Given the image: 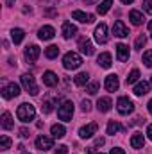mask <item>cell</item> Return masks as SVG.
Returning a JSON list of instances; mask_svg holds the SVG:
<instances>
[{
  "label": "cell",
  "mask_w": 152,
  "mask_h": 154,
  "mask_svg": "<svg viewBox=\"0 0 152 154\" xmlns=\"http://www.w3.org/2000/svg\"><path fill=\"white\" fill-rule=\"evenodd\" d=\"M16 116H18L20 122L27 124V122L34 120V116H36V108H34L32 104H29V102H23V104L18 106V109H16Z\"/></svg>",
  "instance_id": "obj_1"
},
{
  "label": "cell",
  "mask_w": 152,
  "mask_h": 154,
  "mask_svg": "<svg viewBox=\"0 0 152 154\" xmlns=\"http://www.w3.org/2000/svg\"><path fill=\"white\" fill-rule=\"evenodd\" d=\"M82 65V57L77 54V52H66L65 57H63V66L66 70H77L79 66Z\"/></svg>",
  "instance_id": "obj_2"
},
{
  "label": "cell",
  "mask_w": 152,
  "mask_h": 154,
  "mask_svg": "<svg viewBox=\"0 0 152 154\" xmlns=\"http://www.w3.org/2000/svg\"><path fill=\"white\" fill-rule=\"evenodd\" d=\"M72 115H74V102L65 100V102L57 108V116H59V120H63V122H70V120H72Z\"/></svg>",
  "instance_id": "obj_3"
},
{
  "label": "cell",
  "mask_w": 152,
  "mask_h": 154,
  "mask_svg": "<svg viewBox=\"0 0 152 154\" xmlns=\"http://www.w3.org/2000/svg\"><path fill=\"white\" fill-rule=\"evenodd\" d=\"M116 109H118L120 115H129V113L134 111V104L129 97H120L116 100Z\"/></svg>",
  "instance_id": "obj_4"
},
{
  "label": "cell",
  "mask_w": 152,
  "mask_h": 154,
  "mask_svg": "<svg viewBox=\"0 0 152 154\" xmlns=\"http://www.w3.org/2000/svg\"><path fill=\"white\" fill-rule=\"evenodd\" d=\"M22 86H23L31 95H38V93H39L38 84H36L34 77L31 75V74H23V75H22Z\"/></svg>",
  "instance_id": "obj_5"
},
{
  "label": "cell",
  "mask_w": 152,
  "mask_h": 154,
  "mask_svg": "<svg viewBox=\"0 0 152 154\" xmlns=\"http://www.w3.org/2000/svg\"><path fill=\"white\" fill-rule=\"evenodd\" d=\"M108 39H109V36H108V25L106 23H99L95 27V41L104 45V43H108Z\"/></svg>",
  "instance_id": "obj_6"
},
{
  "label": "cell",
  "mask_w": 152,
  "mask_h": 154,
  "mask_svg": "<svg viewBox=\"0 0 152 154\" xmlns=\"http://www.w3.org/2000/svg\"><path fill=\"white\" fill-rule=\"evenodd\" d=\"M20 95V86L18 84H14V82H11V84H5L4 88H2V97L4 99H14V97H18Z\"/></svg>",
  "instance_id": "obj_7"
},
{
  "label": "cell",
  "mask_w": 152,
  "mask_h": 154,
  "mask_svg": "<svg viewBox=\"0 0 152 154\" xmlns=\"http://www.w3.org/2000/svg\"><path fill=\"white\" fill-rule=\"evenodd\" d=\"M97 129H99V124H95V122H91V124H88V125H82L81 129H79V136L81 138H91L95 133H97Z\"/></svg>",
  "instance_id": "obj_8"
},
{
  "label": "cell",
  "mask_w": 152,
  "mask_h": 154,
  "mask_svg": "<svg viewBox=\"0 0 152 154\" xmlns=\"http://www.w3.org/2000/svg\"><path fill=\"white\" fill-rule=\"evenodd\" d=\"M52 145H54V138H50V136H38L36 138V149L39 151H48V149H52Z\"/></svg>",
  "instance_id": "obj_9"
},
{
  "label": "cell",
  "mask_w": 152,
  "mask_h": 154,
  "mask_svg": "<svg viewBox=\"0 0 152 154\" xmlns=\"http://www.w3.org/2000/svg\"><path fill=\"white\" fill-rule=\"evenodd\" d=\"M113 34L118 36V38H127L129 36V29L125 27V23L122 20H116L113 23Z\"/></svg>",
  "instance_id": "obj_10"
},
{
  "label": "cell",
  "mask_w": 152,
  "mask_h": 154,
  "mask_svg": "<svg viewBox=\"0 0 152 154\" xmlns=\"http://www.w3.org/2000/svg\"><path fill=\"white\" fill-rule=\"evenodd\" d=\"M104 88H106L108 91H116V90L120 88V81H118V75H114V74H109V75L106 77V81H104Z\"/></svg>",
  "instance_id": "obj_11"
},
{
  "label": "cell",
  "mask_w": 152,
  "mask_h": 154,
  "mask_svg": "<svg viewBox=\"0 0 152 154\" xmlns=\"http://www.w3.org/2000/svg\"><path fill=\"white\" fill-rule=\"evenodd\" d=\"M72 18L77 20V22H81V23H93V22H95V16H93V14H86V13L79 11V9H75V11L72 13Z\"/></svg>",
  "instance_id": "obj_12"
},
{
  "label": "cell",
  "mask_w": 152,
  "mask_h": 154,
  "mask_svg": "<svg viewBox=\"0 0 152 154\" xmlns=\"http://www.w3.org/2000/svg\"><path fill=\"white\" fill-rule=\"evenodd\" d=\"M39 54H41V50H39L38 45H31V47L25 48V59H27L29 63H36V59L39 57Z\"/></svg>",
  "instance_id": "obj_13"
},
{
  "label": "cell",
  "mask_w": 152,
  "mask_h": 154,
  "mask_svg": "<svg viewBox=\"0 0 152 154\" xmlns=\"http://www.w3.org/2000/svg\"><path fill=\"white\" fill-rule=\"evenodd\" d=\"M54 34H56V29H54L52 25H43V27L38 31V38L43 39V41L52 39V38H54Z\"/></svg>",
  "instance_id": "obj_14"
},
{
  "label": "cell",
  "mask_w": 152,
  "mask_h": 154,
  "mask_svg": "<svg viewBox=\"0 0 152 154\" xmlns=\"http://www.w3.org/2000/svg\"><path fill=\"white\" fill-rule=\"evenodd\" d=\"M134 95H138V97H143V95H147L149 91H150V82L149 81H140L136 86H134Z\"/></svg>",
  "instance_id": "obj_15"
},
{
  "label": "cell",
  "mask_w": 152,
  "mask_h": 154,
  "mask_svg": "<svg viewBox=\"0 0 152 154\" xmlns=\"http://www.w3.org/2000/svg\"><path fill=\"white\" fill-rule=\"evenodd\" d=\"M57 82H59V77L56 75L54 72L47 70V72L43 74V84H45V86H48V88H54V86H57Z\"/></svg>",
  "instance_id": "obj_16"
},
{
  "label": "cell",
  "mask_w": 152,
  "mask_h": 154,
  "mask_svg": "<svg viewBox=\"0 0 152 154\" xmlns=\"http://www.w3.org/2000/svg\"><path fill=\"white\" fill-rule=\"evenodd\" d=\"M129 47L127 45H123V43H118L116 45V57H118V61H122V63H125L127 59H129Z\"/></svg>",
  "instance_id": "obj_17"
},
{
  "label": "cell",
  "mask_w": 152,
  "mask_h": 154,
  "mask_svg": "<svg viewBox=\"0 0 152 154\" xmlns=\"http://www.w3.org/2000/svg\"><path fill=\"white\" fill-rule=\"evenodd\" d=\"M77 34V27L72 22H65L63 23V38L65 39H72Z\"/></svg>",
  "instance_id": "obj_18"
},
{
  "label": "cell",
  "mask_w": 152,
  "mask_h": 154,
  "mask_svg": "<svg viewBox=\"0 0 152 154\" xmlns=\"http://www.w3.org/2000/svg\"><path fill=\"white\" fill-rule=\"evenodd\" d=\"M79 48H81V52H82L84 56H91V54L95 52V48H93V43H91L88 38H82L81 41H79Z\"/></svg>",
  "instance_id": "obj_19"
},
{
  "label": "cell",
  "mask_w": 152,
  "mask_h": 154,
  "mask_svg": "<svg viewBox=\"0 0 152 154\" xmlns=\"http://www.w3.org/2000/svg\"><path fill=\"white\" fill-rule=\"evenodd\" d=\"M111 106H113V102H111L109 97H100V99L97 100V109H99L100 113H108V111L111 109Z\"/></svg>",
  "instance_id": "obj_20"
},
{
  "label": "cell",
  "mask_w": 152,
  "mask_h": 154,
  "mask_svg": "<svg viewBox=\"0 0 152 154\" xmlns=\"http://www.w3.org/2000/svg\"><path fill=\"white\" fill-rule=\"evenodd\" d=\"M131 147L132 149H143L145 147V136L141 133H134L131 136Z\"/></svg>",
  "instance_id": "obj_21"
},
{
  "label": "cell",
  "mask_w": 152,
  "mask_h": 154,
  "mask_svg": "<svg viewBox=\"0 0 152 154\" xmlns=\"http://www.w3.org/2000/svg\"><path fill=\"white\" fill-rule=\"evenodd\" d=\"M97 63L102 66V68H111V65H113V59H111V54L109 52H102L100 56H99V59H97Z\"/></svg>",
  "instance_id": "obj_22"
},
{
  "label": "cell",
  "mask_w": 152,
  "mask_h": 154,
  "mask_svg": "<svg viewBox=\"0 0 152 154\" xmlns=\"http://www.w3.org/2000/svg\"><path fill=\"white\" fill-rule=\"evenodd\" d=\"M2 127L5 129V131H9V129H13L14 127V122H13V116H11V113L9 111H4L2 113Z\"/></svg>",
  "instance_id": "obj_23"
},
{
  "label": "cell",
  "mask_w": 152,
  "mask_h": 154,
  "mask_svg": "<svg viewBox=\"0 0 152 154\" xmlns=\"http://www.w3.org/2000/svg\"><path fill=\"white\" fill-rule=\"evenodd\" d=\"M50 134H52L54 138H63V136L66 134V129H65L63 124H54V125L50 127Z\"/></svg>",
  "instance_id": "obj_24"
},
{
  "label": "cell",
  "mask_w": 152,
  "mask_h": 154,
  "mask_svg": "<svg viewBox=\"0 0 152 154\" xmlns=\"http://www.w3.org/2000/svg\"><path fill=\"white\" fill-rule=\"evenodd\" d=\"M59 102V97H56L54 100L52 99H45L43 100V106H41V111L43 113H52V109H54V106Z\"/></svg>",
  "instance_id": "obj_25"
},
{
  "label": "cell",
  "mask_w": 152,
  "mask_h": 154,
  "mask_svg": "<svg viewBox=\"0 0 152 154\" xmlns=\"http://www.w3.org/2000/svg\"><path fill=\"white\" fill-rule=\"evenodd\" d=\"M23 38H25V32H23L22 29H13V31H11V39H13L14 45H20V43L23 41Z\"/></svg>",
  "instance_id": "obj_26"
},
{
  "label": "cell",
  "mask_w": 152,
  "mask_h": 154,
  "mask_svg": "<svg viewBox=\"0 0 152 154\" xmlns=\"http://www.w3.org/2000/svg\"><path fill=\"white\" fill-rule=\"evenodd\" d=\"M129 20L134 23V25H141L143 23V14L140 13V11H136V9H132L131 13H129Z\"/></svg>",
  "instance_id": "obj_27"
},
{
  "label": "cell",
  "mask_w": 152,
  "mask_h": 154,
  "mask_svg": "<svg viewBox=\"0 0 152 154\" xmlns=\"http://www.w3.org/2000/svg\"><path fill=\"white\" fill-rule=\"evenodd\" d=\"M123 129V125L120 124V122H116V120H111L109 124H108V134H111V136H114L118 131H122Z\"/></svg>",
  "instance_id": "obj_28"
},
{
  "label": "cell",
  "mask_w": 152,
  "mask_h": 154,
  "mask_svg": "<svg viewBox=\"0 0 152 154\" xmlns=\"http://www.w3.org/2000/svg\"><path fill=\"white\" fill-rule=\"evenodd\" d=\"M45 56H47L48 59H56V57L59 56V47H57V45L47 47V48H45Z\"/></svg>",
  "instance_id": "obj_29"
},
{
  "label": "cell",
  "mask_w": 152,
  "mask_h": 154,
  "mask_svg": "<svg viewBox=\"0 0 152 154\" xmlns=\"http://www.w3.org/2000/svg\"><path fill=\"white\" fill-rule=\"evenodd\" d=\"M111 5H113V0H102L100 5H97V13L99 14H106L111 9Z\"/></svg>",
  "instance_id": "obj_30"
},
{
  "label": "cell",
  "mask_w": 152,
  "mask_h": 154,
  "mask_svg": "<svg viewBox=\"0 0 152 154\" xmlns=\"http://www.w3.org/2000/svg\"><path fill=\"white\" fill-rule=\"evenodd\" d=\"M88 81H90V75H88L86 72H81V74H77V75L74 77V82H75L77 86H86Z\"/></svg>",
  "instance_id": "obj_31"
},
{
  "label": "cell",
  "mask_w": 152,
  "mask_h": 154,
  "mask_svg": "<svg viewBox=\"0 0 152 154\" xmlns=\"http://www.w3.org/2000/svg\"><path fill=\"white\" fill-rule=\"evenodd\" d=\"M11 143H13V142H11V138H9L7 134H2V136H0V151H7V149L11 147Z\"/></svg>",
  "instance_id": "obj_32"
},
{
  "label": "cell",
  "mask_w": 152,
  "mask_h": 154,
  "mask_svg": "<svg viewBox=\"0 0 152 154\" xmlns=\"http://www.w3.org/2000/svg\"><path fill=\"white\" fill-rule=\"evenodd\" d=\"M138 79H140V70L134 68V70L129 74V77H127V84H134V82H138Z\"/></svg>",
  "instance_id": "obj_33"
},
{
  "label": "cell",
  "mask_w": 152,
  "mask_h": 154,
  "mask_svg": "<svg viewBox=\"0 0 152 154\" xmlns=\"http://www.w3.org/2000/svg\"><path fill=\"white\" fill-rule=\"evenodd\" d=\"M86 91H88L90 95H95V93L99 91V82H95V81H93V82H88V84H86Z\"/></svg>",
  "instance_id": "obj_34"
},
{
  "label": "cell",
  "mask_w": 152,
  "mask_h": 154,
  "mask_svg": "<svg viewBox=\"0 0 152 154\" xmlns=\"http://www.w3.org/2000/svg\"><path fill=\"white\" fill-rule=\"evenodd\" d=\"M145 43H147V38L141 34V36H138L136 41H134V48H138V50H140V48H143V47H145Z\"/></svg>",
  "instance_id": "obj_35"
},
{
  "label": "cell",
  "mask_w": 152,
  "mask_h": 154,
  "mask_svg": "<svg viewBox=\"0 0 152 154\" xmlns=\"http://www.w3.org/2000/svg\"><path fill=\"white\" fill-rule=\"evenodd\" d=\"M143 63L150 68L152 66V50H147V52H143Z\"/></svg>",
  "instance_id": "obj_36"
},
{
  "label": "cell",
  "mask_w": 152,
  "mask_h": 154,
  "mask_svg": "<svg viewBox=\"0 0 152 154\" xmlns=\"http://www.w3.org/2000/svg\"><path fill=\"white\" fill-rule=\"evenodd\" d=\"M143 11L149 13V14H152V0H145V2H143Z\"/></svg>",
  "instance_id": "obj_37"
},
{
  "label": "cell",
  "mask_w": 152,
  "mask_h": 154,
  "mask_svg": "<svg viewBox=\"0 0 152 154\" xmlns=\"http://www.w3.org/2000/svg\"><path fill=\"white\" fill-rule=\"evenodd\" d=\"M81 108H82V111H84V113H88V111L91 109V102H90V100H82Z\"/></svg>",
  "instance_id": "obj_38"
},
{
  "label": "cell",
  "mask_w": 152,
  "mask_h": 154,
  "mask_svg": "<svg viewBox=\"0 0 152 154\" xmlns=\"http://www.w3.org/2000/svg\"><path fill=\"white\" fill-rule=\"evenodd\" d=\"M66 152H68V147H66V145H59V147L54 151V154H66Z\"/></svg>",
  "instance_id": "obj_39"
},
{
  "label": "cell",
  "mask_w": 152,
  "mask_h": 154,
  "mask_svg": "<svg viewBox=\"0 0 152 154\" xmlns=\"http://www.w3.org/2000/svg\"><path fill=\"white\" fill-rule=\"evenodd\" d=\"M20 136H22V138H29V129H27V127H22V129H20Z\"/></svg>",
  "instance_id": "obj_40"
},
{
  "label": "cell",
  "mask_w": 152,
  "mask_h": 154,
  "mask_svg": "<svg viewBox=\"0 0 152 154\" xmlns=\"http://www.w3.org/2000/svg\"><path fill=\"white\" fill-rule=\"evenodd\" d=\"M104 142H106V140H104L102 136H99V138L95 140V147H102V145H104Z\"/></svg>",
  "instance_id": "obj_41"
},
{
  "label": "cell",
  "mask_w": 152,
  "mask_h": 154,
  "mask_svg": "<svg viewBox=\"0 0 152 154\" xmlns=\"http://www.w3.org/2000/svg\"><path fill=\"white\" fill-rule=\"evenodd\" d=\"M109 154H125V151L123 149H120V147H114V149H111V152Z\"/></svg>",
  "instance_id": "obj_42"
},
{
  "label": "cell",
  "mask_w": 152,
  "mask_h": 154,
  "mask_svg": "<svg viewBox=\"0 0 152 154\" xmlns=\"http://www.w3.org/2000/svg\"><path fill=\"white\" fill-rule=\"evenodd\" d=\"M147 136H149V138L152 140V124L149 125V127H147Z\"/></svg>",
  "instance_id": "obj_43"
},
{
  "label": "cell",
  "mask_w": 152,
  "mask_h": 154,
  "mask_svg": "<svg viewBox=\"0 0 152 154\" xmlns=\"http://www.w3.org/2000/svg\"><path fill=\"white\" fill-rule=\"evenodd\" d=\"M147 106H149V113H150V115H152V99H150V100H149V104H147Z\"/></svg>",
  "instance_id": "obj_44"
},
{
  "label": "cell",
  "mask_w": 152,
  "mask_h": 154,
  "mask_svg": "<svg viewBox=\"0 0 152 154\" xmlns=\"http://www.w3.org/2000/svg\"><path fill=\"white\" fill-rule=\"evenodd\" d=\"M95 2H97V0H84V4H88V5H90V4H95Z\"/></svg>",
  "instance_id": "obj_45"
},
{
  "label": "cell",
  "mask_w": 152,
  "mask_h": 154,
  "mask_svg": "<svg viewBox=\"0 0 152 154\" xmlns=\"http://www.w3.org/2000/svg\"><path fill=\"white\" fill-rule=\"evenodd\" d=\"M120 2H122V4H132L134 0H120Z\"/></svg>",
  "instance_id": "obj_46"
},
{
  "label": "cell",
  "mask_w": 152,
  "mask_h": 154,
  "mask_svg": "<svg viewBox=\"0 0 152 154\" xmlns=\"http://www.w3.org/2000/svg\"><path fill=\"white\" fill-rule=\"evenodd\" d=\"M86 154H93V147H90V149H86Z\"/></svg>",
  "instance_id": "obj_47"
},
{
  "label": "cell",
  "mask_w": 152,
  "mask_h": 154,
  "mask_svg": "<svg viewBox=\"0 0 152 154\" xmlns=\"http://www.w3.org/2000/svg\"><path fill=\"white\" fill-rule=\"evenodd\" d=\"M5 4H7V5H13V4H14V0H5Z\"/></svg>",
  "instance_id": "obj_48"
},
{
  "label": "cell",
  "mask_w": 152,
  "mask_h": 154,
  "mask_svg": "<svg viewBox=\"0 0 152 154\" xmlns=\"http://www.w3.org/2000/svg\"><path fill=\"white\" fill-rule=\"evenodd\" d=\"M149 31H150V34H152V20L149 22Z\"/></svg>",
  "instance_id": "obj_49"
},
{
  "label": "cell",
  "mask_w": 152,
  "mask_h": 154,
  "mask_svg": "<svg viewBox=\"0 0 152 154\" xmlns=\"http://www.w3.org/2000/svg\"><path fill=\"white\" fill-rule=\"evenodd\" d=\"M150 84H152V75H150Z\"/></svg>",
  "instance_id": "obj_50"
},
{
  "label": "cell",
  "mask_w": 152,
  "mask_h": 154,
  "mask_svg": "<svg viewBox=\"0 0 152 154\" xmlns=\"http://www.w3.org/2000/svg\"><path fill=\"white\" fill-rule=\"evenodd\" d=\"M27 154H29V152H27Z\"/></svg>",
  "instance_id": "obj_51"
}]
</instances>
